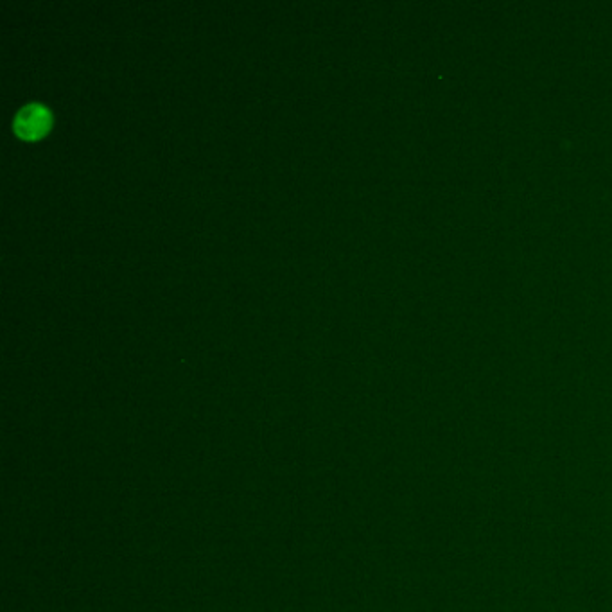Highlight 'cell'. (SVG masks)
Instances as JSON below:
<instances>
[{"instance_id":"cell-1","label":"cell","mask_w":612,"mask_h":612,"mask_svg":"<svg viewBox=\"0 0 612 612\" xmlns=\"http://www.w3.org/2000/svg\"><path fill=\"white\" fill-rule=\"evenodd\" d=\"M51 126V114L42 105H27L20 110L15 119V132L24 139H38Z\"/></svg>"}]
</instances>
